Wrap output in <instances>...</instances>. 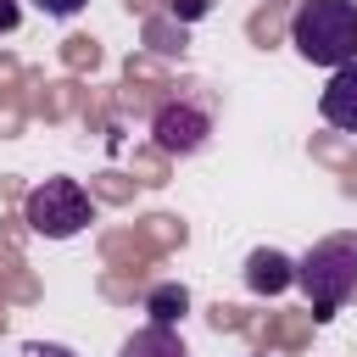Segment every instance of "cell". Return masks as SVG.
Here are the masks:
<instances>
[{
	"instance_id": "obj_1",
	"label": "cell",
	"mask_w": 357,
	"mask_h": 357,
	"mask_svg": "<svg viewBox=\"0 0 357 357\" xmlns=\"http://www.w3.org/2000/svg\"><path fill=\"white\" fill-rule=\"evenodd\" d=\"M296 284L307 290V307L318 324H329L340 307L357 301V229L324 234L301 262H296Z\"/></svg>"
},
{
	"instance_id": "obj_2",
	"label": "cell",
	"mask_w": 357,
	"mask_h": 357,
	"mask_svg": "<svg viewBox=\"0 0 357 357\" xmlns=\"http://www.w3.org/2000/svg\"><path fill=\"white\" fill-rule=\"evenodd\" d=\"M290 45L312 67H351L357 61V0H301L290 17Z\"/></svg>"
},
{
	"instance_id": "obj_3",
	"label": "cell",
	"mask_w": 357,
	"mask_h": 357,
	"mask_svg": "<svg viewBox=\"0 0 357 357\" xmlns=\"http://www.w3.org/2000/svg\"><path fill=\"white\" fill-rule=\"evenodd\" d=\"M22 223L39 240H73L95 223V201L78 178H45L22 195Z\"/></svg>"
},
{
	"instance_id": "obj_4",
	"label": "cell",
	"mask_w": 357,
	"mask_h": 357,
	"mask_svg": "<svg viewBox=\"0 0 357 357\" xmlns=\"http://www.w3.org/2000/svg\"><path fill=\"white\" fill-rule=\"evenodd\" d=\"M151 134H156V145H162L167 156H195V151L212 139V112H206L201 100H190V95L162 100L156 117H151Z\"/></svg>"
},
{
	"instance_id": "obj_5",
	"label": "cell",
	"mask_w": 357,
	"mask_h": 357,
	"mask_svg": "<svg viewBox=\"0 0 357 357\" xmlns=\"http://www.w3.org/2000/svg\"><path fill=\"white\" fill-rule=\"evenodd\" d=\"M318 112H324L329 128L357 134V61L329 73V84H324V95H318Z\"/></svg>"
},
{
	"instance_id": "obj_6",
	"label": "cell",
	"mask_w": 357,
	"mask_h": 357,
	"mask_svg": "<svg viewBox=\"0 0 357 357\" xmlns=\"http://www.w3.org/2000/svg\"><path fill=\"white\" fill-rule=\"evenodd\" d=\"M245 284H251L257 296H279V290L296 284V262H290L284 251H273V245H257V251L245 257Z\"/></svg>"
},
{
	"instance_id": "obj_7",
	"label": "cell",
	"mask_w": 357,
	"mask_h": 357,
	"mask_svg": "<svg viewBox=\"0 0 357 357\" xmlns=\"http://www.w3.org/2000/svg\"><path fill=\"white\" fill-rule=\"evenodd\" d=\"M117 357H190L184 351V340H178V329H162V324H145V329H134L123 346H117Z\"/></svg>"
},
{
	"instance_id": "obj_8",
	"label": "cell",
	"mask_w": 357,
	"mask_h": 357,
	"mask_svg": "<svg viewBox=\"0 0 357 357\" xmlns=\"http://www.w3.org/2000/svg\"><path fill=\"white\" fill-rule=\"evenodd\" d=\"M145 312H151V324L173 329V324L190 312V290H184V284H156V290L145 296Z\"/></svg>"
},
{
	"instance_id": "obj_9",
	"label": "cell",
	"mask_w": 357,
	"mask_h": 357,
	"mask_svg": "<svg viewBox=\"0 0 357 357\" xmlns=\"http://www.w3.org/2000/svg\"><path fill=\"white\" fill-rule=\"evenodd\" d=\"M11 357H78V351H67V346H56V340H28V346H17Z\"/></svg>"
},
{
	"instance_id": "obj_10",
	"label": "cell",
	"mask_w": 357,
	"mask_h": 357,
	"mask_svg": "<svg viewBox=\"0 0 357 357\" xmlns=\"http://www.w3.org/2000/svg\"><path fill=\"white\" fill-rule=\"evenodd\" d=\"M33 6H39L45 17H78V11L89 6V0H33Z\"/></svg>"
},
{
	"instance_id": "obj_11",
	"label": "cell",
	"mask_w": 357,
	"mask_h": 357,
	"mask_svg": "<svg viewBox=\"0 0 357 357\" xmlns=\"http://www.w3.org/2000/svg\"><path fill=\"white\" fill-rule=\"evenodd\" d=\"M17 22H22V6L17 0H0V33H11Z\"/></svg>"
},
{
	"instance_id": "obj_12",
	"label": "cell",
	"mask_w": 357,
	"mask_h": 357,
	"mask_svg": "<svg viewBox=\"0 0 357 357\" xmlns=\"http://www.w3.org/2000/svg\"><path fill=\"white\" fill-rule=\"evenodd\" d=\"M206 11V0H184V17H201Z\"/></svg>"
}]
</instances>
